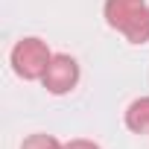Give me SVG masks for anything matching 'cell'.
Returning a JSON list of instances; mask_svg holds the SVG:
<instances>
[{
	"label": "cell",
	"mask_w": 149,
	"mask_h": 149,
	"mask_svg": "<svg viewBox=\"0 0 149 149\" xmlns=\"http://www.w3.org/2000/svg\"><path fill=\"white\" fill-rule=\"evenodd\" d=\"M105 21L123 32L129 44L149 41V6L146 0H105Z\"/></svg>",
	"instance_id": "1"
},
{
	"label": "cell",
	"mask_w": 149,
	"mask_h": 149,
	"mask_svg": "<svg viewBox=\"0 0 149 149\" xmlns=\"http://www.w3.org/2000/svg\"><path fill=\"white\" fill-rule=\"evenodd\" d=\"M50 58H53V53L41 38H21L12 47V70L26 82H35L44 76Z\"/></svg>",
	"instance_id": "2"
},
{
	"label": "cell",
	"mask_w": 149,
	"mask_h": 149,
	"mask_svg": "<svg viewBox=\"0 0 149 149\" xmlns=\"http://www.w3.org/2000/svg\"><path fill=\"white\" fill-rule=\"evenodd\" d=\"M76 82H79V64L67 53L53 56L50 64H47V70H44V76H41V85L50 94H56V97L58 94H70L73 88H76Z\"/></svg>",
	"instance_id": "3"
},
{
	"label": "cell",
	"mask_w": 149,
	"mask_h": 149,
	"mask_svg": "<svg viewBox=\"0 0 149 149\" xmlns=\"http://www.w3.org/2000/svg\"><path fill=\"white\" fill-rule=\"evenodd\" d=\"M126 126L134 134H149V97H140L126 108Z\"/></svg>",
	"instance_id": "4"
},
{
	"label": "cell",
	"mask_w": 149,
	"mask_h": 149,
	"mask_svg": "<svg viewBox=\"0 0 149 149\" xmlns=\"http://www.w3.org/2000/svg\"><path fill=\"white\" fill-rule=\"evenodd\" d=\"M21 149H64L53 134H29L24 143H21Z\"/></svg>",
	"instance_id": "5"
},
{
	"label": "cell",
	"mask_w": 149,
	"mask_h": 149,
	"mask_svg": "<svg viewBox=\"0 0 149 149\" xmlns=\"http://www.w3.org/2000/svg\"><path fill=\"white\" fill-rule=\"evenodd\" d=\"M64 149H100V146H97L94 140H70Z\"/></svg>",
	"instance_id": "6"
}]
</instances>
